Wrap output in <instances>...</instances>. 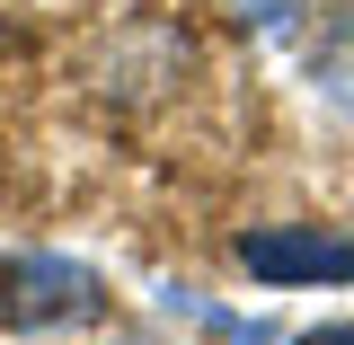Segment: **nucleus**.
<instances>
[{"label":"nucleus","instance_id":"nucleus-4","mask_svg":"<svg viewBox=\"0 0 354 345\" xmlns=\"http://www.w3.org/2000/svg\"><path fill=\"white\" fill-rule=\"evenodd\" d=\"M301 345H354V328H310Z\"/></svg>","mask_w":354,"mask_h":345},{"label":"nucleus","instance_id":"nucleus-3","mask_svg":"<svg viewBox=\"0 0 354 345\" xmlns=\"http://www.w3.org/2000/svg\"><path fill=\"white\" fill-rule=\"evenodd\" d=\"M292 9H301V0H239V18H257L266 36H283V27H292Z\"/></svg>","mask_w":354,"mask_h":345},{"label":"nucleus","instance_id":"nucleus-2","mask_svg":"<svg viewBox=\"0 0 354 345\" xmlns=\"http://www.w3.org/2000/svg\"><path fill=\"white\" fill-rule=\"evenodd\" d=\"M239 265L257 283H354V239H337V230H248Z\"/></svg>","mask_w":354,"mask_h":345},{"label":"nucleus","instance_id":"nucleus-1","mask_svg":"<svg viewBox=\"0 0 354 345\" xmlns=\"http://www.w3.org/2000/svg\"><path fill=\"white\" fill-rule=\"evenodd\" d=\"M106 319V283L80 257H0V328L18 337H88Z\"/></svg>","mask_w":354,"mask_h":345}]
</instances>
